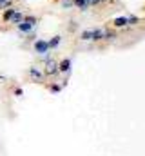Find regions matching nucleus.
Masks as SVG:
<instances>
[{
    "label": "nucleus",
    "mask_w": 145,
    "mask_h": 156,
    "mask_svg": "<svg viewBox=\"0 0 145 156\" xmlns=\"http://www.w3.org/2000/svg\"><path fill=\"white\" fill-rule=\"evenodd\" d=\"M36 26H38V16H35V15H24V20L16 26V31H18L20 37H26V35L35 31Z\"/></svg>",
    "instance_id": "obj_1"
},
{
    "label": "nucleus",
    "mask_w": 145,
    "mask_h": 156,
    "mask_svg": "<svg viewBox=\"0 0 145 156\" xmlns=\"http://www.w3.org/2000/svg\"><path fill=\"white\" fill-rule=\"evenodd\" d=\"M33 51H35L38 56H44V55H47L51 49H49V45H47V40L36 38L35 42H33Z\"/></svg>",
    "instance_id": "obj_2"
},
{
    "label": "nucleus",
    "mask_w": 145,
    "mask_h": 156,
    "mask_svg": "<svg viewBox=\"0 0 145 156\" xmlns=\"http://www.w3.org/2000/svg\"><path fill=\"white\" fill-rule=\"evenodd\" d=\"M44 75H45V76H56V75H60V71H58V62L49 60V62L45 64V67H44Z\"/></svg>",
    "instance_id": "obj_3"
},
{
    "label": "nucleus",
    "mask_w": 145,
    "mask_h": 156,
    "mask_svg": "<svg viewBox=\"0 0 145 156\" xmlns=\"http://www.w3.org/2000/svg\"><path fill=\"white\" fill-rule=\"evenodd\" d=\"M29 78H31L33 82H44L45 75H44V71H42L40 67H36V66H31V67H29Z\"/></svg>",
    "instance_id": "obj_4"
},
{
    "label": "nucleus",
    "mask_w": 145,
    "mask_h": 156,
    "mask_svg": "<svg viewBox=\"0 0 145 156\" xmlns=\"http://www.w3.org/2000/svg\"><path fill=\"white\" fill-rule=\"evenodd\" d=\"M111 26H112V29H123V27H127L129 26L127 24V15H122V16L112 18L111 20Z\"/></svg>",
    "instance_id": "obj_5"
},
{
    "label": "nucleus",
    "mask_w": 145,
    "mask_h": 156,
    "mask_svg": "<svg viewBox=\"0 0 145 156\" xmlns=\"http://www.w3.org/2000/svg\"><path fill=\"white\" fill-rule=\"evenodd\" d=\"M71 66H72L71 58H64V60L58 62V71L64 73V75H69V73H71Z\"/></svg>",
    "instance_id": "obj_6"
},
{
    "label": "nucleus",
    "mask_w": 145,
    "mask_h": 156,
    "mask_svg": "<svg viewBox=\"0 0 145 156\" xmlns=\"http://www.w3.org/2000/svg\"><path fill=\"white\" fill-rule=\"evenodd\" d=\"M24 15H26V13H24V11H22V9L18 7V9H16V11L13 13V16L9 18V24H13V26H18V24H20V22L24 20Z\"/></svg>",
    "instance_id": "obj_7"
},
{
    "label": "nucleus",
    "mask_w": 145,
    "mask_h": 156,
    "mask_svg": "<svg viewBox=\"0 0 145 156\" xmlns=\"http://www.w3.org/2000/svg\"><path fill=\"white\" fill-rule=\"evenodd\" d=\"M16 9H18L16 5H11V7H5V9H2V20H4L5 24H9V18L13 16V13H15Z\"/></svg>",
    "instance_id": "obj_8"
},
{
    "label": "nucleus",
    "mask_w": 145,
    "mask_h": 156,
    "mask_svg": "<svg viewBox=\"0 0 145 156\" xmlns=\"http://www.w3.org/2000/svg\"><path fill=\"white\" fill-rule=\"evenodd\" d=\"M93 31V37H91V42H102L104 40V35H105V29H102V27H94V29H91Z\"/></svg>",
    "instance_id": "obj_9"
},
{
    "label": "nucleus",
    "mask_w": 145,
    "mask_h": 156,
    "mask_svg": "<svg viewBox=\"0 0 145 156\" xmlns=\"http://www.w3.org/2000/svg\"><path fill=\"white\" fill-rule=\"evenodd\" d=\"M60 44H62V37H60V35H53L51 38L47 40V45H49V49H56Z\"/></svg>",
    "instance_id": "obj_10"
},
{
    "label": "nucleus",
    "mask_w": 145,
    "mask_h": 156,
    "mask_svg": "<svg viewBox=\"0 0 145 156\" xmlns=\"http://www.w3.org/2000/svg\"><path fill=\"white\" fill-rule=\"evenodd\" d=\"M91 37H93V31H91V29H83V31L80 33V40H82V42H91Z\"/></svg>",
    "instance_id": "obj_11"
},
{
    "label": "nucleus",
    "mask_w": 145,
    "mask_h": 156,
    "mask_svg": "<svg viewBox=\"0 0 145 156\" xmlns=\"http://www.w3.org/2000/svg\"><path fill=\"white\" fill-rule=\"evenodd\" d=\"M127 24L129 26H136V24H140V18L136 15H127Z\"/></svg>",
    "instance_id": "obj_12"
},
{
    "label": "nucleus",
    "mask_w": 145,
    "mask_h": 156,
    "mask_svg": "<svg viewBox=\"0 0 145 156\" xmlns=\"http://www.w3.org/2000/svg\"><path fill=\"white\" fill-rule=\"evenodd\" d=\"M60 5H62V9H71L74 5V2L72 0H60Z\"/></svg>",
    "instance_id": "obj_13"
},
{
    "label": "nucleus",
    "mask_w": 145,
    "mask_h": 156,
    "mask_svg": "<svg viewBox=\"0 0 145 156\" xmlns=\"http://www.w3.org/2000/svg\"><path fill=\"white\" fill-rule=\"evenodd\" d=\"M11 5H15V2H13V0H0V9L11 7Z\"/></svg>",
    "instance_id": "obj_14"
},
{
    "label": "nucleus",
    "mask_w": 145,
    "mask_h": 156,
    "mask_svg": "<svg viewBox=\"0 0 145 156\" xmlns=\"http://www.w3.org/2000/svg\"><path fill=\"white\" fill-rule=\"evenodd\" d=\"M49 91H51V93H60V91H62V85H60V83H51V85H49Z\"/></svg>",
    "instance_id": "obj_15"
},
{
    "label": "nucleus",
    "mask_w": 145,
    "mask_h": 156,
    "mask_svg": "<svg viewBox=\"0 0 145 156\" xmlns=\"http://www.w3.org/2000/svg\"><path fill=\"white\" fill-rule=\"evenodd\" d=\"M112 38H116V33H114V31H109V29H105L104 40H112Z\"/></svg>",
    "instance_id": "obj_16"
},
{
    "label": "nucleus",
    "mask_w": 145,
    "mask_h": 156,
    "mask_svg": "<svg viewBox=\"0 0 145 156\" xmlns=\"http://www.w3.org/2000/svg\"><path fill=\"white\" fill-rule=\"evenodd\" d=\"M76 27H78V24H76V22H74V20H71V22H69V31H76Z\"/></svg>",
    "instance_id": "obj_17"
},
{
    "label": "nucleus",
    "mask_w": 145,
    "mask_h": 156,
    "mask_svg": "<svg viewBox=\"0 0 145 156\" xmlns=\"http://www.w3.org/2000/svg\"><path fill=\"white\" fill-rule=\"evenodd\" d=\"M13 93H15V96H22V93H24V91H22L20 87H15V91H13Z\"/></svg>",
    "instance_id": "obj_18"
},
{
    "label": "nucleus",
    "mask_w": 145,
    "mask_h": 156,
    "mask_svg": "<svg viewBox=\"0 0 145 156\" xmlns=\"http://www.w3.org/2000/svg\"><path fill=\"white\" fill-rule=\"evenodd\" d=\"M89 2V5H100L102 4V0H87Z\"/></svg>",
    "instance_id": "obj_19"
},
{
    "label": "nucleus",
    "mask_w": 145,
    "mask_h": 156,
    "mask_svg": "<svg viewBox=\"0 0 145 156\" xmlns=\"http://www.w3.org/2000/svg\"><path fill=\"white\" fill-rule=\"evenodd\" d=\"M102 2H111V0H102Z\"/></svg>",
    "instance_id": "obj_20"
}]
</instances>
